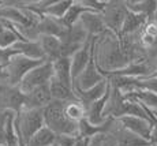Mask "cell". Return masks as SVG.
<instances>
[{
  "label": "cell",
  "mask_w": 157,
  "mask_h": 146,
  "mask_svg": "<svg viewBox=\"0 0 157 146\" xmlns=\"http://www.w3.org/2000/svg\"><path fill=\"white\" fill-rule=\"evenodd\" d=\"M11 112L7 111H0V145L6 146V124H7V119L10 116Z\"/></svg>",
  "instance_id": "obj_29"
},
{
  "label": "cell",
  "mask_w": 157,
  "mask_h": 146,
  "mask_svg": "<svg viewBox=\"0 0 157 146\" xmlns=\"http://www.w3.org/2000/svg\"><path fill=\"white\" fill-rule=\"evenodd\" d=\"M108 85L109 83H108V78H107L105 81L100 82L98 85H96V86L90 87V89H87V90L72 89V92H74V96L78 101H81L83 105H86V104H90V102L97 101L101 97H104L108 92Z\"/></svg>",
  "instance_id": "obj_16"
},
{
  "label": "cell",
  "mask_w": 157,
  "mask_h": 146,
  "mask_svg": "<svg viewBox=\"0 0 157 146\" xmlns=\"http://www.w3.org/2000/svg\"><path fill=\"white\" fill-rule=\"evenodd\" d=\"M150 146H152V145H150Z\"/></svg>",
  "instance_id": "obj_39"
},
{
  "label": "cell",
  "mask_w": 157,
  "mask_h": 146,
  "mask_svg": "<svg viewBox=\"0 0 157 146\" xmlns=\"http://www.w3.org/2000/svg\"><path fill=\"white\" fill-rule=\"evenodd\" d=\"M104 74H101L100 70L96 66V62L93 59V49H92V57H90L89 63L86 64V67L83 68V71L78 75L77 78L72 82V89L75 90H87L90 87L98 85L100 82L105 81Z\"/></svg>",
  "instance_id": "obj_9"
},
{
  "label": "cell",
  "mask_w": 157,
  "mask_h": 146,
  "mask_svg": "<svg viewBox=\"0 0 157 146\" xmlns=\"http://www.w3.org/2000/svg\"><path fill=\"white\" fill-rule=\"evenodd\" d=\"M55 138L56 134L44 126L26 142V146H52L55 144Z\"/></svg>",
  "instance_id": "obj_27"
},
{
  "label": "cell",
  "mask_w": 157,
  "mask_h": 146,
  "mask_svg": "<svg viewBox=\"0 0 157 146\" xmlns=\"http://www.w3.org/2000/svg\"><path fill=\"white\" fill-rule=\"evenodd\" d=\"M92 49L96 66L101 74L105 75V78L117 70L131 64L127 53L120 44L119 36L111 32H105L104 34L92 38Z\"/></svg>",
  "instance_id": "obj_1"
},
{
  "label": "cell",
  "mask_w": 157,
  "mask_h": 146,
  "mask_svg": "<svg viewBox=\"0 0 157 146\" xmlns=\"http://www.w3.org/2000/svg\"><path fill=\"white\" fill-rule=\"evenodd\" d=\"M14 55H17V53L14 52L13 48H7V49H3V48H0V66L4 67L8 63V60H10L11 57L14 56Z\"/></svg>",
  "instance_id": "obj_30"
},
{
  "label": "cell",
  "mask_w": 157,
  "mask_h": 146,
  "mask_svg": "<svg viewBox=\"0 0 157 146\" xmlns=\"http://www.w3.org/2000/svg\"><path fill=\"white\" fill-rule=\"evenodd\" d=\"M63 112H64L66 117L72 123H79L81 120L85 119V105L81 101H78L77 98L64 102Z\"/></svg>",
  "instance_id": "obj_24"
},
{
  "label": "cell",
  "mask_w": 157,
  "mask_h": 146,
  "mask_svg": "<svg viewBox=\"0 0 157 146\" xmlns=\"http://www.w3.org/2000/svg\"><path fill=\"white\" fill-rule=\"evenodd\" d=\"M66 29H67V27L63 25L60 19L45 17V15H41L40 19H38V23H37L38 34H43V36H53V37L60 38Z\"/></svg>",
  "instance_id": "obj_17"
},
{
  "label": "cell",
  "mask_w": 157,
  "mask_h": 146,
  "mask_svg": "<svg viewBox=\"0 0 157 146\" xmlns=\"http://www.w3.org/2000/svg\"><path fill=\"white\" fill-rule=\"evenodd\" d=\"M78 23L83 27V30L90 38L98 37V36L104 34L105 32H108L101 18V14L96 13V11H87V13L82 14Z\"/></svg>",
  "instance_id": "obj_10"
},
{
  "label": "cell",
  "mask_w": 157,
  "mask_h": 146,
  "mask_svg": "<svg viewBox=\"0 0 157 146\" xmlns=\"http://www.w3.org/2000/svg\"><path fill=\"white\" fill-rule=\"evenodd\" d=\"M2 81H3V67L0 66V83H2Z\"/></svg>",
  "instance_id": "obj_33"
},
{
  "label": "cell",
  "mask_w": 157,
  "mask_h": 146,
  "mask_svg": "<svg viewBox=\"0 0 157 146\" xmlns=\"http://www.w3.org/2000/svg\"><path fill=\"white\" fill-rule=\"evenodd\" d=\"M146 22V18L141 17V15H137L134 13H130L127 11V15H126L124 23H123L122 32H120L119 36L122 34H134V33H138L141 29H142L144 23Z\"/></svg>",
  "instance_id": "obj_26"
},
{
  "label": "cell",
  "mask_w": 157,
  "mask_h": 146,
  "mask_svg": "<svg viewBox=\"0 0 157 146\" xmlns=\"http://www.w3.org/2000/svg\"><path fill=\"white\" fill-rule=\"evenodd\" d=\"M0 146H4V145H0Z\"/></svg>",
  "instance_id": "obj_35"
},
{
  "label": "cell",
  "mask_w": 157,
  "mask_h": 146,
  "mask_svg": "<svg viewBox=\"0 0 157 146\" xmlns=\"http://www.w3.org/2000/svg\"><path fill=\"white\" fill-rule=\"evenodd\" d=\"M130 133L135 134V135L141 136V138L146 139L149 142V135H150V124L147 119H142V117L137 116H122L116 119Z\"/></svg>",
  "instance_id": "obj_12"
},
{
  "label": "cell",
  "mask_w": 157,
  "mask_h": 146,
  "mask_svg": "<svg viewBox=\"0 0 157 146\" xmlns=\"http://www.w3.org/2000/svg\"><path fill=\"white\" fill-rule=\"evenodd\" d=\"M105 134L112 136L115 141H116L117 146H150V144L146 139L130 133L116 119H109L108 129Z\"/></svg>",
  "instance_id": "obj_8"
},
{
  "label": "cell",
  "mask_w": 157,
  "mask_h": 146,
  "mask_svg": "<svg viewBox=\"0 0 157 146\" xmlns=\"http://www.w3.org/2000/svg\"><path fill=\"white\" fill-rule=\"evenodd\" d=\"M0 4H2V2H0Z\"/></svg>",
  "instance_id": "obj_37"
},
{
  "label": "cell",
  "mask_w": 157,
  "mask_h": 146,
  "mask_svg": "<svg viewBox=\"0 0 157 146\" xmlns=\"http://www.w3.org/2000/svg\"><path fill=\"white\" fill-rule=\"evenodd\" d=\"M101 146H117V144L111 135L102 134L101 135Z\"/></svg>",
  "instance_id": "obj_31"
},
{
  "label": "cell",
  "mask_w": 157,
  "mask_h": 146,
  "mask_svg": "<svg viewBox=\"0 0 157 146\" xmlns=\"http://www.w3.org/2000/svg\"><path fill=\"white\" fill-rule=\"evenodd\" d=\"M155 115H156V116H157V113H155Z\"/></svg>",
  "instance_id": "obj_36"
},
{
  "label": "cell",
  "mask_w": 157,
  "mask_h": 146,
  "mask_svg": "<svg viewBox=\"0 0 157 146\" xmlns=\"http://www.w3.org/2000/svg\"><path fill=\"white\" fill-rule=\"evenodd\" d=\"M53 77V68H52V62H43L41 64L34 67L33 70H30L28 74L25 75L21 83L18 85L19 90L23 94L30 92V90L36 89V87L44 86L51 82Z\"/></svg>",
  "instance_id": "obj_6"
},
{
  "label": "cell",
  "mask_w": 157,
  "mask_h": 146,
  "mask_svg": "<svg viewBox=\"0 0 157 146\" xmlns=\"http://www.w3.org/2000/svg\"><path fill=\"white\" fill-rule=\"evenodd\" d=\"M87 146H101V135L93 136V138L89 141V145Z\"/></svg>",
  "instance_id": "obj_32"
},
{
  "label": "cell",
  "mask_w": 157,
  "mask_h": 146,
  "mask_svg": "<svg viewBox=\"0 0 157 146\" xmlns=\"http://www.w3.org/2000/svg\"><path fill=\"white\" fill-rule=\"evenodd\" d=\"M45 60H34L23 56V55H14L8 63L3 67V81L2 83L10 85V86H18L21 81L25 78L30 70L41 64Z\"/></svg>",
  "instance_id": "obj_3"
},
{
  "label": "cell",
  "mask_w": 157,
  "mask_h": 146,
  "mask_svg": "<svg viewBox=\"0 0 157 146\" xmlns=\"http://www.w3.org/2000/svg\"><path fill=\"white\" fill-rule=\"evenodd\" d=\"M51 101L52 98H51L49 86L44 85V86L36 87V89L25 93L23 109H44Z\"/></svg>",
  "instance_id": "obj_11"
},
{
  "label": "cell",
  "mask_w": 157,
  "mask_h": 146,
  "mask_svg": "<svg viewBox=\"0 0 157 146\" xmlns=\"http://www.w3.org/2000/svg\"><path fill=\"white\" fill-rule=\"evenodd\" d=\"M150 77H155V78H157V68H156V71H155V72H153V74H152V75H150Z\"/></svg>",
  "instance_id": "obj_34"
},
{
  "label": "cell",
  "mask_w": 157,
  "mask_h": 146,
  "mask_svg": "<svg viewBox=\"0 0 157 146\" xmlns=\"http://www.w3.org/2000/svg\"><path fill=\"white\" fill-rule=\"evenodd\" d=\"M53 68V79L59 81L60 83L66 86L72 87V78H71V64L70 57H59L55 62H52Z\"/></svg>",
  "instance_id": "obj_18"
},
{
  "label": "cell",
  "mask_w": 157,
  "mask_h": 146,
  "mask_svg": "<svg viewBox=\"0 0 157 146\" xmlns=\"http://www.w3.org/2000/svg\"><path fill=\"white\" fill-rule=\"evenodd\" d=\"M63 104L64 102L51 101L43 109L44 126L56 135L68 134V135L77 136V123H72L66 117L64 112H63Z\"/></svg>",
  "instance_id": "obj_2"
},
{
  "label": "cell",
  "mask_w": 157,
  "mask_h": 146,
  "mask_svg": "<svg viewBox=\"0 0 157 146\" xmlns=\"http://www.w3.org/2000/svg\"><path fill=\"white\" fill-rule=\"evenodd\" d=\"M23 40L13 26L8 22L0 19V48L3 49H7V48H11L17 41Z\"/></svg>",
  "instance_id": "obj_22"
},
{
  "label": "cell",
  "mask_w": 157,
  "mask_h": 146,
  "mask_svg": "<svg viewBox=\"0 0 157 146\" xmlns=\"http://www.w3.org/2000/svg\"><path fill=\"white\" fill-rule=\"evenodd\" d=\"M90 57H92V38L87 40V42L83 45L81 49H78L72 56L70 57V64H71V78L72 82L74 79L83 71V68L89 63Z\"/></svg>",
  "instance_id": "obj_13"
},
{
  "label": "cell",
  "mask_w": 157,
  "mask_h": 146,
  "mask_svg": "<svg viewBox=\"0 0 157 146\" xmlns=\"http://www.w3.org/2000/svg\"><path fill=\"white\" fill-rule=\"evenodd\" d=\"M17 55H23L29 59L34 60H45L43 51L37 41H28V40H19L11 47Z\"/></svg>",
  "instance_id": "obj_19"
},
{
  "label": "cell",
  "mask_w": 157,
  "mask_h": 146,
  "mask_svg": "<svg viewBox=\"0 0 157 146\" xmlns=\"http://www.w3.org/2000/svg\"><path fill=\"white\" fill-rule=\"evenodd\" d=\"M43 127V109H22L15 115V130L25 144Z\"/></svg>",
  "instance_id": "obj_4"
},
{
  "label": "cell",
  "mask_w": 157,
  "mask_h": 146,
  "mask_svg": "<svg viewBox=\"0 0 157 146\" xmlns=\"http://www.w3.org/2000/svg\"><path fill=\"white\" fill-rule=\"evenodd\" d=\"M87 11H92V10H89L87 7H85V6L81 3V0H72V3H71L70 7H68L67 13L64 14V17H63L60 21H62V23L66 27H70V26L74 25V23H77L78 21H79L81 15L87 13Z\"/></svg>",
  "instance_id": "obj_23"
},
{
  "label": "cell",
  "mask_w": 157,
  "mask_h": 146,
  "mask_svg": "<svg viewBox=\"0 0 157 146\" xmlns=\"http://www.w3.org/2000/svg\"><path fill=\"white\" fill-rule=\"evenodd\" d=\"M52 146H55V145H52Z\"/></svg>",
  "instance_id": "obj_38"
},
{
  "label": "cell",
  "mask_w": 157,
  "mask_h": 146,
  "mask_svg": "<svg viewBox=\"0 0 157 146\" xmlns=\"http://www.w3.org/2000/svg\"><path fill=\"white\" fill-rule=\"evenodd\" d=\"M124 7L130 13L150 19L157 14V2L156 0H124Z\"/></svg>",
  "instance_id": "obj_15"
},
{
  "label": "cell",
  "mask_w": 157,
  "mask_h": 146,
  "mask_svg": "<svg viewBox=\"0 0 157 146\" xmlns=\"http://www.w3.org/2000/svg\"><path fill=\"white\" fill-rule=\"evenodd\" d=\"M49 86V93H51V98L52 101H59V102H67L71 100H75L74 92H72V87L66 86V85L60 83L56 79H51V82L48 83Z\"/></svg>",
  "instance_id": "obj_21"
},
{
  "label": "cell",
  "mask_w": 157,
  "mask_h": 146,
  "mask_svg": "<svg viewBox=\"0 0 157 146\" xmlns=\"http://www.w3.org/2000/svg\"><path fill=\"white\" fill-rule=\"evenodd\" d=\"M37 42L47 62H55L56 59L62 57V44L57 37L40 34L37 38Z\"/></svg>",
  "instance_id": "obj_14"
},
{
  "label": "cell",
  "mask_w": 157,
  "mask_h": 146,
  "mask_svg": "<svg viewBox=\"0 0 157 146\" xmlns=\"http://www.w3.org/2000/svg\"><path fill=\"white\" fill-rule=\"evenodd\" d=\"M25 105V94L18 86L0 83V111L19 113Z\"/></svg>",
  "instance_id": "obj_7"
},
{
  "label": "cell",
  "mask_w": 157,
  "mask_h": 146,
  "mask_svg": "<svg viewBox=\"0 0 157 146\" xmlns=\"http://www.w3.org/2000/svg\"><path fill=\"white\" fill-rule=\"evenodd\" d=\"M123 96L128 100L138 102L140 105L145 106L146 109L152 111L153 113H157V94L147 92V90H134V92L123 93Z\"/></svg>",
  "instance_id": "obj_20"
},
{
  "label": "cell",
  "mask_w": 157,
  "mask_h": 146,
  "mask_svg": "<svg viewBox=\"0 0 157 146\" xmlns=\"http://www.w3.org/2000/svg\"><path fill=\"white\" fill-rule=\"evenodd\" d=\"M78 141V136L68 135V134H60L55 138V146H75Z\"/></svg>",
  "instance_id": "obj_28"
},
{
  "label": "cell",
  "mask_w": 157,
  "mask_h": 146,
  "mask_svg": "<svg viewBox=\"0 0 157 146\" xmlns=\"http://www.w3.org/2000/svg\"><path fill=\"white\" fill-rule=\"evenodd\" d=\"M71 3H72V0H57V2H51L40 13V17L41 15H45V17L55 18V19H62V18L64 17V14L67 13V10L71 6Z\"/></svg>",
  "instance_id": "obj_25"
},
{
  "label": "cell",
  "mask_w": 157,
  "mask_h": 146,
  "mask_svg": "<svg viewBox=\"0 0 157 146\" xmlns=\"http://www.w3.org/2000/svg\"><path fill=\"white\" fill-rule=\"evenodd\" d=\"M100 14L108 32L119 36L122 32L123 23H124L126 15H127L124 3L120 0H107V4Z\"/></svg>",
  "instance_id": "obj_5"
}]
</instances>
